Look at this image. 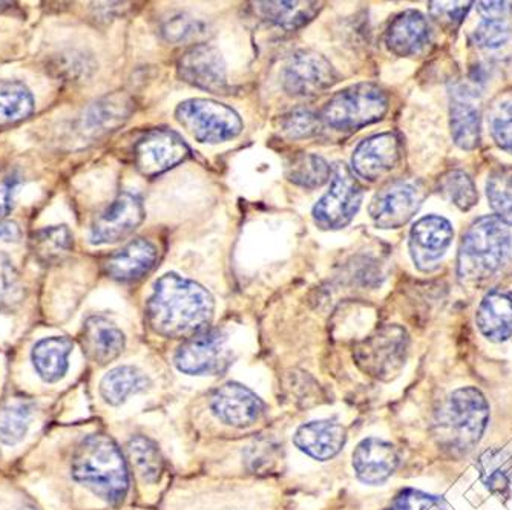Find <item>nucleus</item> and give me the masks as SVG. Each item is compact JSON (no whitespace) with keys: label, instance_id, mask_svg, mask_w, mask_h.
<instances>
[{"label":"nucleus","instance_id":"35","mask_svg":"<svg viewBox=\"0 0 512 510\" xmlns=\"http://www.w3.org/2000/svg\"><path fill=\"white\" fill-rule=\"evenodd\" d=\"M439 192L463 212L473 209L479 200L473 180L462 170H450L442 175L439 180Z\"/></svg>","mask_w":512,"mask_h":510},{"label":"nucleus","instance_id":"37","mask_svg":"<svg viewBox=\"0 0 512 510\" xmlns=\"http://www.w3.org/2000/svg\"><path fill=\"white\" fill-rule=\"evenodd\" d=\"M511 28L506 20H483L473 34V43L483 51H499L511 42Z\"/></svg>","mask_w":512,"mask_h":510},{"label":"nucleus","instance_id":"8","mask_svg":"<svg viewBox=\"0 0 512 510\" xmlns=\"http://www.w3.org/2000/svg\"><path fill=\"white\" fill-rule=\"evenodd\" d=\"M362 187L344 163H336L332 183L324 197L313 207V221L322 230H339L352 223L361 209Z\"/></svg>","mask_w":512,"mask_h":510},{"label":"nucleus","instance_id":"43","mask_svg":"<svg viewBox=\"0 0 512 510\" xmlns=\"http://www.w3.org/2000/svg\"><path fill=\"white\" fill-rule=\"evenodd\" d=\"M19 183V177L16 174L5 175L0 178V218L8 215L13 204V193Z\"/></svg>","mask_w":512,"mask_h":510},{"label":"nucleus","instance_id":"33","mask_svg":"<svg viewBox=\"0 0 512 510\" xmlns=\"http://www.w3.org/2000/svg\"><path fill=\"white\" fill-rule=\"evenodd\" d=\"M332 177V167L324 158L316 154H299L287 166L290 183L304 189L324 186Z\"/></svg>","mask_w":512,"mask_h":510},{"label":"nucleus","instance_id":"6","mask_svg":"<svg viewBox=\"0 0 512 510\" xmlns=\"http://www.w3.org/2000/svg\"><path fill=\"white\" fill-rule=\"evenodd\" d=\"M410 336L399 325H382L358 342L353 351L356 365L370 377L390 382L407 362Z\"/></svg>","mask_w":512,"mask_h":510},{"label":"nucleus","instance_id":"24","mask_svg":"<svg viewBox=\"0 0 512 510\" xmlns=\"http://www.w3.org/2000/svg\"><path fill=\"white\" fill-rule=\"evenodd\" d=\"M132 102L125 94H112L89 106L80 121V132L88 138H99L115 131L128 120Z\"/></svg>","mask_w":512,"mask_h":510},{"label":"nucleus","instance_id":"13","mask_svg":"<svg viewBox=\"0 0 512 510\" xmlns=\"http://www.w3.org/2000/svg\"><path fill=\"white\" fill-rule=\"evenodd\" d=\"M145 220L143 203L134 193H120L102 213L96 216L91 227V242L114 244L128 238Z\"/></svg>","mask_w":512,"mask_h":510},{"label":"nucleus","instance_id":"21","mask_svg":"<svg viewBox=\"0 0 512 510\" xmlns=\"http://www.w3.org/2000/svg\"><path fill=\"white\" fill-rule=\"evenodd\" d=\"M430 42V25L419 11L408 10L399 14L388 27L385 43L388 50L399 57L421 53Z\"/></svg>","mask_w":512,"mask_h":510},{"label":"nucleus","instance_id":"14","mask_svg":"<svg viewBox=\"0 0 512 510\" xmlns=\"http://www.w3.org/2000/svg\"><path fill=\"white\" fill-rule=\"evenodd\" d=\"M211 409L224 425L249 428L263 417L266 405L247 386L227 382L212 396Z\"/></svg>","mask_w":512,"mask_h":510},{"label":"nucleus","instance_id":"40","mask_svg":"<svg viewBox=\"0 0 512 510\" xmlns=\"http://www.w3.org/2000/svg\"><path fill=\"white\" fill-rule=\"evenodd\" d=\"M161 33L169 42H186V40L194 39L195 36L203 33V25L198 20L186 16V14H177V16L169 17L163 22Z\"/></svg>","mask_w":512,"mask_h":510},{"label":"nucleus","instance_id":"27","mask_svg":"<svg viewBox=\"0 0 512 510\" xmlns=\"http://www.w3.org/2000/svg\"><path fill=\"white\" fill-rule=\"evenodd\" d=\"M255 11L261 19L281 30L295 31L306 27L321 11L318 2H258Z\"/></svg>","mask_w":512,"mask_h":510},{"label":"nucleus","instance_id":"41","mask_svg":"<svg viewBox=\"0 0 512 510\" xmlns=\"http://www.w3.org/2000/svg\"><path fill=\"white\" fill-rule=\"evenodd\" d=\"M473 2H430V14L440 27L454 30L459 27Z\"/></svg>","mask_w":512,"mask_h":510},{"label":"nucleus","instance_id":"42","mask_svg":"<svg viewBox=\"0 0 512 510\" xmlns=\"http://www.w3.org/2000/svg\"><path fill=\"white\" fill-rule=\"evenodd\" d=\"M385 510H445V506L439 497L414 489H405Z\"/></svg>","mask_w":512,"mask_h":510},{"label":"nucleus","instance_id":"29","mask_svg":"<svg viewBox=\"0 0 512 510\" xmlns=\"http://www.w3.org/2000/svg\"><path fill=\"white\" fill-rule=\"evenodd\" d=\"M149 386V379L134 367H119L109 371L100 382V393L106 403L119 406L132 394L142 393Z\"/></svg>","mask_w":512,"mask_h":510},{"label":"nucleus","instance_id":"26","mask_svg":"<svg viewBox=\"0 0 512 510\" xmlns=\"http://www.w3.org/2000/svg\"><path fill=\"white\" fill-rule=\"evenodd\" d=\"M73 351V342L68 337H48L37 342L33 348L34 368L45 382H59L68 371V357Z\"/></svg>","mask_w":512,"mask_h":510},{"label":"nucleus","instance_id":"32","mask_svg":"<svg viewBox=\"0 0 512 510\" xmlns=\"http://www.w3.org/2000/svg\"><path fill=\"white\" fill-rule=\"evenodd\" d=\"M31 250L42 264H56L73 250V235L66 226L46 227L34 233Z\"/></svg>","mask_w":512,"mask_h":510},{"label":"nucleus","instance_id":"12","mask_svg":"<svg viewBox=\"0 0 512 510\" xmlns=\"http://www.w3.org/2000/svg\"><path fill=\"white\" fill-rule=\"evenodd\" d=\"M188 157V144L169 129H152L138 140L134 149L135 167L148 178L165 174Z\"/></svg>","mask_w":512,"mask_h":510},{"label":"nucleus","instance_id":"39","mask_svg":"<svg viewBox=\"0 0 512 510\" xmlns=\"http://www.w3.org/2000/svg\"><path fill=\"white\" fill-rule=\"evenodd\" d=\"M490 125L497 146L512 155V102H503L494 108Z\"/></svg>","mask_w":512,"mask_h":510},{"label":"nucleus","instance_id":"28","mask_svg":"<svg viewBox=\"0 0 512 510\" xmlns=\"http://www.w3.org/2000/svg\"><path fill=\"white\" fill-rule=\"evenodd\" d=\"M480 480L488 491L505 495L512 480V454L505 449L490 448L477 458Z\"/></svg>","mask_w":512,"mask_h":510},{"label":"nucleus","instance_id":"5","mask_svg":"<svg viewBox=\"0 0 512 510\" xmlns=\"http://www.w3.org/2000/svg\"><path fill=\"white\" fill-rule=\"evenodd\" d=\"M388 111L387 94L373 83H358L336 92L321 112V120L336 131H358L378 123Z\"/></svg>","mask_w":512,"mask_h":510},{"label":"nucleus","instance_id":"23","mask_svg":"<svg viewBox=\"0 0 512 510\" xmlns=\"http://www.w3.org/2000/svg\"><path fill=\"white\" fill-rule=\"evenodd\" d=\"M450 125L454 143L465 151H473L480 143V112L474 97L465 86L451 91Z\"/></svg>","mask_w":512,"mask_h":510},{"label":"nucleus","instance_id":"34","mask_svg":"<svg viewBox=\"0 0 512 510\" xmlns=\"http://www.w3.org/2000/svg\"><path fill=\"white\" fill-rule=\"evenodd\" d=\"M486 197L497 218L512 226V167H499L486 181Z\"/></svg>","mask_w":512,"mask_h":510},{"label":"nucleus","instance_id":"36","mask_svg":"<svg viewBox=\"0 0 512 510\" xmlns=\"http://www.w3.org/2000/svg\"><path fill=\"white\" fill-rule=\"evenodd\" d=\"M31 406L28 403H13L0 411V442L14 446L22 442L30 428Z\"/></svg>","mask_w":512,"mask_h":510},{"label":"nucleus","instance_id":"10","mask_svg":"<svg viewBox=\"0 0 512 510\" xmlns=\"http://www.w3.org/2000/svg\"><path fill=\"white\" fill-rule=\"evenodd\" d=\"M425 200V189L416 180H396L382 187L368 212L379 229H399L416 215Z\"/></svg>","mask_w":512,"mask_h":510},{"label":"nucleus","instance_id":"47","mask_svg":"<svg viewBox=\"0 0 512 510\" xmlns=\"http://www.w3.org/2000/svg\"><path fill=\"white\" fill-rule=\"evenodd\" d=\"M25 510H36V509H33V507H30V509H25Z\"/></svg>","mask_w":512,"mask_h":510},{"label":"nucleus","instance_id":"45","mask_svg":"<svg viewBox=\"0 0 512 510\" xmlns=\"http://www.w3.org/2000/svg\"><path fill=\"white\" fill-rule=\"evenodd\" d=\"M20 232L16 224L0 223V242H14L19 239Z\"/></svg>","mask_w":512,"mask_h":510},{"label":"nucleus","instance_id":"17","mask_svg":"<svg viewBox=\"0 0 512 510\" xmlns=\"http://www.w3.org/2000/svg\"><path fill=\"white\" fill-rule=\"evenodd\" d=\"M453 227L442 216H424L410 232V252L414 264L421 270H430L447 252L453 241Z\"/></svg>","mask_w":512,"mask_h":510},{"label":"nucleus","instance_id":"18","mask_svg":"<svg viewBox=\"0 0 512 510\" xmlns=\"http://www.w3.org/2000/svg\"><path fill=\"white\" fill-rule=\"evenodd\" d=\"M399 465V454L391 443L384 440H362L353 452L356 477L367 484H381L394 474Z\"/></svg>","mask_w":512,"mask_h":510},{"label":"nucleus","instance_id":"7","mask_svg":"<svg viewBox=\"0 0 512 510\" xmlns=\"http://www.w3.org/2000/svg\"><path fill=\"white\" fill-rule=\"evenodd\" d=\"M175 118L200 143H223L243 131L240 115L214 100H186L175 109Z\"/></svg>","mask_w":512,"mask_h":510},{"label":"nucleus","instance_id":"19","mask_svg":"<svg viewBox=\"0 0 512 510\" xmlns=\"http://www.w3.org/2000/svg\"><path fill=\"white\" fill-rule=\"evenodd\" d=\"M80 342L86 357L99 365H108L117 359L126 344L122 330L103 316H92L85 322Z\"/></svg>","mask_w":512,"mask_h":510},{"label":"nucleus","instance_id":"16","mask_svg":"<svg viewBox=\"0 0 512 510\" xmlns=\"http://www.w3.org/2000/svg\"><path fill=\"white\" fill-rule=\"evenodd\" d=\"M401 161V141L393 132L365 138L353 152L352 164L356 175L367 181L387 177Z\"/></svg>","mask_w":512,"mask_h":510},{"label":"nucleus","instance_id":"15","mask_svg":"<svg viewBox=\"0 0 512 510\" xmlns=\"http://www.w3.org/2000/svg\"><path fill=\"white\" fill-rule=\"evenodd\" d=\"M178 76L204 91L220 94L227 85L226 63L214 46L195 45L178 60Z\"/></svg>","mask_w":512,"mask_h":510},{"label":"nucleus","instance_id":"25","mask_svg":"<svg viewBox=\"0 0 512 510\" xmlns=\"http://www.w3.org/2000/svg\"><path fill=\"white\" fill-rule=\"evenodd\" d=\"M476 324L486 339L508 340L512 336V291H490L477 308Z\"/></svg>","mask_w":512,"mask_h":510},{"label":"nucleus","instance_id":"38","mask_svg":"<svg viewBox=\"0 0 512 510\" xmlns=\"http://www.w3.org/2000/svg\"><path fill=\"white\" fill-rule=\"evenodd\" d=\"M321 117L306 108H298L284 117L283 129L290 138H310L321 129Z\"/></svg>","mask_w":512,"mask_h":510},{"label":"nucleus","instance_id":"20","mask_svg":"<svg viewBox=\"0 0 512 510\" xmlns=\"http://www.w3.org/2000/svg\"><path fill=\"white\" fill-rule=\"evenodd\" d=\"M158 250L148 239H135L119 252L109 256L105 272L119 282H132L148 275L157 262Z\"/></svg>","mask_w":512,"mask_h":510},{"label":"nucleus","instance_id":"9","mask_svg":"<svg viewBox=\"0 0 512 510\" xmlns=\"http://www.w3.org/2000/svg\"><path fill=\"white\" fill-rule=\"evenodd\" d=\"M232 362L226 336L217 328H209L184 340L174 356L175 367L189 376H217Z\"/></svg>","mask_w":512,"mask_h":510},{"label":"nucleus","instance_id":"44","mask_svg":"<svg viewBox=\"0 0 512 510\" xmlns=\"http://www.w3.org/2000/svg\"><path fill=\"white\" fill-rule=\"evenodd\" d=\"M477 10L483 19L506 20L512 13L511 2H479Z\"/></svg>","mask_w":512,"mask_h":510},{"label":"nucleus","instance_id":"22","mask_svg":"<svg viewBox=\"0 0 512 510\" xmlns=\"http://www.w3.org/2000/svg\"><path fill=\"white\" fill-rule=\"evenodd\" d=\"M345 429L332 420H318L299 426L293 437L296 448L319 461L336 457L345 445Z\"/></svg>","mask_w":512,"mask_h":510},{"label":"nucleus","instance_id":"46","mask_svg":"<svg viewBox=\"0 0 512 510\" xmlns=\"http://www.w3.org/2000/svg\"><path fill=\"white\" fill-rule=\"evenodd\" d=\"M10 2H0V10H4V8L10 7Z\"/></svg>","mask_w":512,"mask_h":510},{"label":"nucleus","instance_id":"30","mask_svg":"<svg viewBox=\"0 0 512 510\" xmlns=\"http://www.w3.org/2000/svg\"><path fill=\"white\" fill-rule=\"evenodd\" d=\"M34 111L30 89L20 82H0V129L10 128L27 120Z\"/></svg>","mask_w":512,"mask_h":510},{"label":"nucleus","instance_id":"4","mask_svg":"<svg viewBox=\"0 0 512 510\" xmlns=\"http://www.w3.org/2000/svg\"><path fill=\"white\" fill-rule=\"evenodd\" d=\"M511 256V233L497 216H483L463 233L457 258V276L465 284L493 278Z\"/></svg>","mask_w":512,"mask_h":510},{"label":"nucleus","instance_id":"2","mask_svg":"<svg viewBox=\"0 0 512 510\" xmlns=\"http://www.w3.org/2000/svg\"><path fill=\"white\" fill-rule=\"evenodd\" d=\"M73 477L112 506L128 495V466L109 435L92 434L80 442L73 455Z\"/></svg>","mask_w":512,"mask_h":510},{"label":"nucleus","instance_id":"3","mask_svg":"<svg viewBox=\"0 0 512 510\" xmlns=\"http://www.w3.org/2000/svg\"><path fill=\"white\" fill-rule=\"evenodd\" d=\"M490 423V405L477 388H460L448 396L434 417V437L453 457L468 454L480 442Z\"/></svg>","mask_w":512,"mask_h":510},{"label":"nucleus","instance_id":"31","mask_svg":"<svg viewBox=\"0 0 512 510\" xmlns=\"http://www.w3.org/2000/svg\"><path fill=\"white\" fill-rule=\"evenodd\" d=\"M129 460L134 466L138 477L145 483H157L165 469V460L161 457L160 449L148 437L135 435L126 445Z\"/></svg>","mask_w":512,"mask_h":510},{"label":"nucleus","instance_id":"11","mask_svg":"<svg viewBox=\"0 0 512 510\" xmlns=\"http://www.w3.org/2000/svg\"><path fill=\"white\" fill-rule=\"evenodd\" d=\"M283 88L295 97H312L332 88L338 82V72L319 53L301 50L293 53L281 72Z\"/></svg>","mask_w":512,"mask_h":510},{"label":"nucleus","instance_id":"1","mask_svg":"<svg viewBox=\"0 0 512 510\" xmlns=\"http://www.w3.org/2000/svg\"><path fill=\"white\" fill-rule=\"evenodd\" d=\"M214 311L211 293L177 273H166L155 282L146 305L149 327L168 339L186 340L209 330Z\"/></svg>","mask_w":512,"mask_h":510}]
</instances>
